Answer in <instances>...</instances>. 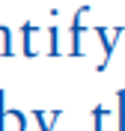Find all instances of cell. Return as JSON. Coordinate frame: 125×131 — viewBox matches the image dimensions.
Segmentation results:
<instances>
[{
    "mask_svg": "<svg viewBox=\"0 0 125 131\" xmlns=\"http://www.w3.org/2000/svg\"><path fill=\"white\" fill-rule=\"evenodd\" d=\"M0 131H27V119L21 110L6 107V92L0 90Z\"/></svg>",
    "mask_w": 125,
    "mask_h": 131,
    "instance_id": "6da1fadb",
    "label": "cell"
},
{
    "mask_svg": "<svg viewBox=\"0 0 125 131\" xmlns=\"http://www.w3.org/2000/svg\"><path fill=\"white\" fill-rule=\"evenodd\" d=\"M83 12H89L86 6H81L75 12V18H72V27H69V42H72V48H69V57H83Z\"/></svg>",
    "mask_w": 125,
    "mask_h": 131,
    "instance_id": "7a4b0ae2",
    "label": "cell"
},
{
    "mask_svg": "<svg viewBox=\"0 0 125 131\" xmlns=\"http://www.w3.org/2000/svg\"><path fill=\"white\" fill-rule=\"evenodd\" d=\"M95 36H98L101 51H104V57H101V63H98V72H104V69H107V63H110V57H113L116 39L122 36V27H113V30H107V27H95Z\"/></svg>",
    "mask_w": 125,
    "mask_h": 131,
    "instance_id": "3957f363",
    "label": "cell"
},
{
    "mask_svg": "<svg viewBox=\"0 0 125 131\" xmlns=\"http://www.w3.org/2000/svg\"><path fill=\"white\" fill-rule=\"evenodd\" d=\"M119 128V113H113V107L95 104L92 107V131H116Z\"/></svg>",
    "mask_w": 125,
    "mask_h": 131,
    "instance_id": "277c9868",
    "label": "cell"
},
{
    "mask_svg": "<svg viewBox=\"0 0 125 131\" xmlns=\"http://www.w3.org/2000/svg\"><path fill=\"white\" fill-rule=\"evenodd\" d=\"M21 36H24V57H39V51H42V36L45 33L39 30L36 24H30V21H24L21 24Z\"/></svg>",
    "mask_w": 125,
    "mask_h": 131,
    "instance_id": "5b68a950",
    "label": "cell"
},
{
    "mask_svg": "<svg viewBox=\"0 0 125 131\" xmlns=\"http://www.w3.org/2000/svg\"><path fill=\"white\" fill-rule=\"evenodd\" d=\"M33 119L39 122V131H54V125L63 119V110L54 107V110H45V107H33Z\"/></svg>",
    "mask_w": 125,
    "mask_h": 131,
    "instance_id": "8992f818",
    "label": "cell"
},
{
    "mask_svg": "<svg viewBox=\"0 0 125 131\" xmlns=\"http://www.w3.org/2000/svg\"><path fill=\"white\" fill-rule=\"evenodd\" d=\"M48 57H60L63 54V48H60V39H63V30L60 27H48Z\"/></svg>",
    "mask_w": 125,
    "mask_h": 131,
    "instance_id": "52a82bcc",
    "label": "cell"
},
{
    "mask_svg": "<svg viewBox=\"0 0 125 131\" xmlns=\"http://www.w3.org/2000/svg\"><path fill=\"white\" fill-rule=\"evenodd\" d=\"M15 48H12V30L6 24H0V57H12Z\"/></svg>",
    "mask_w": 125,
    "mask_h": 131,
    "instance_id": "ba28073f",
    "label": "cell"
},
{
    "mask_svg": "<svg viewBox=\"0 0 125 131\" xmlns=\"http://www.w3.org/2000/svg\"><path fill=\"white\" fill-rule=\"evenodd\" d=\"M116 113H119V128L116 131H125V90L116 92Z\"/></svg>",
    "mask_w": 125,
    "mask_h": 131,
    "instance_id": "9c48e42d",
    "label": "cell"
}]
</instances>
